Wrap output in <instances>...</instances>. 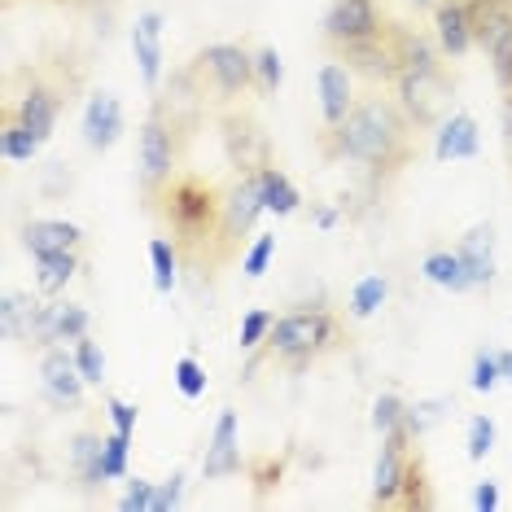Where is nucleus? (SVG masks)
<instances>
[{"label":"nucleus","instance_id":"ea45409f","mask_svg":"<svg viewBox=\"0 0 512 512\" xmlns=\"http://www.w3.org/2000/svg\"><path fill=\"white\" fill-rule=\"evenodd\" d=\"M499 381H504V368H499V355H486V351H477L473 355V372H469V386L477 394H491Z\"/></svg>","mask_w":512,"mask_h":512},{"label":"nucleus","instance_id":"72a5a7b5","mask_svg":"<svg viewBox=\"0 0 512 512\" xmlns=\"http://www.w3.org/2000/svg\"><path fill=\"white\" fill-rule=\"evenodd\" d=\"M71 351H75V364H79V372H84L88 386H106V351H101L97 337L84 333L79 342H71Z\"/></svg>","mask_w":512,"mask_h":512},{"label":"nucleus","instance_id":"37998d69","mask_svg":"<svg viewBox=\"0 0 512 512\" xmlns=\"http://www.w3.org/2000/svg\"><path fill=\"white\" fill-rule=\"evenodd\" d=\"M154 495H158V482L132 477V482H127V491L119 495V508L123 512H154Z\"/></svg>","mask_w":512,"mask_h":512},{"label":"nucleus","instance_id":"6e6552de","mask_svg":"<svg viewBox=\"0 0 512 512\" xmlns=\"http://www.w3.org/2000/svg\"><path fill=\"white\" fill-rule=\"evenodd\" d=\"M390 92H394V101L412 114V123L429 132V127L442 123V110H447V97H451V75H447V66H438V71L399 66Z\"/></svg>","mask_w":512,"mask_h":512},{"label":"nucleus","instance_id":"423d86ee","mask_svg":"<svg viewBox=\"0 0 512 512\" xmlns=\"http://www.w3.org/2000/svg\"><path fill=\"white\" fill-rule=\"evenodd\" d=\"M184 149H189V136L180 127H171L158 110H149L141 123V136H136V193H141V211L184 167Z\"/></svg>","mask_w":512,"mask_h":512},{"label":"nucleus","instance_id":"20e7f679","mask_svg":"<svg viewBox=\"0 0 512 512\" xmlns=\"http://www.w3.org/2000/svg\"><path fill=\"white\" fill-rule=\"evenodd\" d=\"M346 346H351V329H346V320L337 316L333 307H324V302H316V307H294V311H285V316H276L267 342L250 355V368L267 364L276 372H289V377H302V372H311L320 359L346 351Z\"/></svg>","mask_w":512,"mask_h":512},{"label":"nucleus","instance_id":"603ef678","mask_svg":"<svg viewBox=\"0 0 512 512\" xmlns=\"http://www.w3.org/2000/svg\"><path fill=\"white\" fill-rule=\"evenodd\" d=\"M416 5H421V9H434V5H438V0H416Z\"/></svg>","mask_w":512,"mask_h":512},{"label":"nucleus","instance_id":"09e8293b","mask_svg":"<svg viewBox=\"0 0 512 512\" xmlns=\"http://www.w3.org/2000/svg\"><path fill=\"white\" fill-rule=\"evenodd\" d=\"M311 219H316V224H320V228H333V219H337V215H333V211H324V206H320V211H316V215H311Z\"/></svg>","mask_w":512,"mask_h":512},{"label":"nucleus","instance_id":"864d4df0","mask_svg":"<svg viewBox=\"0 0 512 512\" xmlns=\"http://www.w3.org/2000/svg\"><path fill=\"white\" fill-rule=\"evenodd\" d=\"M57 5H66V0H57Z\"/></svg>","mask_w":512,"mask_h":512},{"label":"nucleus","instance_id":"aec40b11","mask_svg":"<svg viewBox=\"0 0 512 512\" xmlns=\"http://www.w3.org/2000/svg\"><path fill=\"white\" fill-rule=\"evenodd\" d=\"M101 447H106V434L92 425L71 434V473H75V482L84 495H92L97 486H110L106 473H101Z\"/></svg>","mask_w":512,"mask_h":512},{"label":"nucleus","instance_id":"ddd939ff","mask_svg":"<svg viewBox=\"0 0 512 512\" xmlns=\"http://www.w3.org/2000/svg\"><path fill=\"white\" fill-rule=\"evenodd\" d=\"M386 31V18H381L377 0H333L329 14H324V44L337 49V44H359Z\"/></svg>","mask_w":512,"mask_h":512},{"label":"nucleus","instance_id":"9d476101","mask_svg":"<svg viewBox=\"0 0 512 512\" xmlns=\"http://www.w3.org/2000/svg\"><path fill=\"white\" fill-rule=\"evenodd\" d=\"M40 390L53 407H75L79 412V407L88 403V394H84L88 381H84V372H79V364H75V351L66 342L40 351Z\"/></svg>","mask_w":512,"mask_h":512},{"label":"nucleus","instance_id":"a211bd4d","mask_svg":"<svg viewBox=\"0 0 512 512\" xmlns=\"http://www.w3.org/2000/svg\"><path fill=\"white\" fill-rule=\"evenodd\" d=\"M132 53H136V62H141L145 88L158 92L162 88V14L158 9H141V14H136Z\"/></svg>","mask_w":512,"mask_h":512},{"label":"nucleus","instance_id":"f257e3e1","mask_svg":"<svg viewBox=\"0 0 512 512\" xmlns=\"http://www.w3.org/2000/svg\"><path fill=\"white\" fill-rule=\"evenodd\" d=\"M421 132L425 127L412 123L390 88H368L359 92V101L351 106L337 127H320L316 149L324 162H355L364 171L368 189H390L407 167L421 154Z\"/></svg>","mask_w":512,"mask_h":512},{"label":"nucleus","instance_id":"1a4fd4ad","mask_svg":"<svg viewBox=\"0 0 512 512\" xmlns=\"http://www.w3.org/2000/svg\"><path fill=\"white\" fill-rule=\"evenodd\" d=\"M263 211L267 206H263V193H259V176L232 171V180L224 184V241H228L232 259H241V241L254 232Z\"/></svg>","mask_w":512,"mask_h":512},{"label":"nucleus","instance_id":"c9c22d12","mask_svg":"<svg viewBox=\"0 0 512 512\" xmlns=\"http://www.w3.org/2000/svg\"><path fill=\"white\" fill-rule=\"evenodd\" d=\"M272 324H276V311H267V307H254L241 316V333H237V346L246 355H254L259 346L267 342V333H272Z\"/></svg>","mask_w":512,"mask_h":512},{"label":"nucleus","instance_id":"3c124183","mask_svg":"<svg viewBox=\"0 0 512 512\" xmlns=\"http://www.w3.org/2000/svg\"><path fill=\"white\" fill-rule=\"evenodd\" d=\"M504 114H508V145H512V88L504 92Z\"/></svg>","mask_w":512,"mask_h":512},{"label":"nucleus","instance_id":"7c9ffc66","mask_svg":"<svg viewBox=\"0 0 512 512\" xmlns=\"http://www.w3.org/2000/svg\"><path fill=\"white\" fill-rule=\"evenodd\" d=\"M149 267H154V289H158V294H171L176 281H180L184 259H180L176 241H171L167 232H158V237L149 241Z\"/></svg>","mask_w":512,"mask_h":512},{"label":"nucleus","instance_id":"a18cd8bd","mask_svg":"<svg viewBox=\"0 0 512 512\" xmlns=\"http://www.w3.org/2000/svg\"><path fill=\"white\" fill-rule=\"evenodd\" d=\"M180 491H184V473H171L167 482H158V495H154V512H167L180 504Z\"/></svg>","mask_w":512,"mask_h":512},{"label":"nucleus","instance_id":"5701e85b","mask_svg":"<svg viewBox=\"0 0 512 512\" xmlns=\"http://www.w3.org/2000/svg\"><path fill=\"white\" fill-rule=\"evenodd\" d=\"M482 136H477V119L469 110L451 114V119L438 123V141H434V158L438 162H460V158H473Z\"/></svg>","mask_w":512,"mask_h":512},{"label":"nucleus","instance_id":"c03bdc74","mask_svg":"<svg viewBox=\"0 0 512 512\" xmlns=\"http://www.w3.org/2000/svg\"><path fill=\"white\" fill-rule=\"evenodd\" d=\"M106 416H110V429H119V434H136V407L123 403L119 394H106Z\"/></svg>","mask_w":512,"mask_h":512},{"label":"nucleus","instance_id":"4c0bfd02","mask_svg":"<svg viewBox=\"0 0 512 512\" xmlns=\"http://www.w3.org/2000/svg\"><path fill=\"white\" fill-rule=\"evenodd\" d=\"M403 425H407V403L394 390L377 394V403H372V429L386 438V434H394V429H403Z\"/></svg>","mask_w":512,"mask_h":512},{"label":"nucleus","instance_id":"2f4dec72","mask_svg":"<svg viewBox=\"0 0 512 512\" xmlns=\"http://www.w3.org/2000/svg\"><path fill=\"white\" fill-rule=\"evenodd\" d=\"M386 298H390V281L381 272H372V276H364V281L351 289V302H346V311H351L355 320H368V316H377V311L386 307Z\"/></svg>","mask_w":512,"mask_h":512},{"label":"nucleus","instance_id":"393cba45","mask_svg":"<svg viewBox=\"0 0 512 512\" xmlns=\"http://www.w3.org/2000/svg\"><path fill=\"white\" fill-rule=\"evenodd\" d=\"M84 272V250H66V254H44L36 259V289L44 298H62L66 285Z\"/></svg>","mask_w":512,"mask_h":512},{"label":"nucleus","instance_id":"a19ab883","mask_svg":"<svg viewBox=\"0 0 512 512\" xmlns=\"http://www.w3.org/2000/svg\"><path fill=\"white\" fill-rule=\"evenodd\" d=\"M176 386H180L184 399H202V394H206V368L197 364L193 355L176 359Z\"/></svg>","mask_w":512,"mask_h":512},{"label":"nucleus","instance_id":"9b49d317","mask_svg":"<svg viewBox=\"0 0 512 512\" xmlns=\"http://www.w3.org/2000/svg\"><path fill=\"white\" fill-rule=\"evenodd\" d=\"M337 62H346L355 75H364L368 88H390L394 84V71H399V53H394V36H390V22L381 36L372 40H359V44H337L329 49Z\"/></svg>","mask_w":512,"mask_h":512},{"label":"nucleus","instance_id":"6ab92c4d","mask_svg":"<svg viewBox=\"0 0 512 512\" xmlns=\"http://www.w3.org/2000/svg\"><path fill=\"white\" fill-rule=\"evenodd\" d=\"M44 294H27V289H9L5 302H0V329H5L9 342H22L31 346V337L40 329V316H44Z\"/></svg>","mask_w":512,"mask_h":512},{"label":"nucleus","instance_id":"e433bc0d","mask_svg":"<svg viewBox=\"0 0 512 512\" xmlns=\"http://www.w3.org/2000/svg\"><path fill=\"white\" fill-rule=\"evenodd\" d=\"M127 451H132V434L110 429L106 447H101V473H106V482H123L127 477Z\"/></svg>","mask_w":512,"mask_h":512},{"label":"nucleus","instance_id":"f03ea898","mask_svg":"<svg viewBox=\"0 0 512 512\" xmlns=\"http://www.w3.org/2000/svg\"><path fill=\"white\" fill-rule=\"evenodd\" d=\"M145 215H154L158 228L176 241L184 267H189L202 285L215 281L232 263L228 241H224V184L219 180L180 167L176 176L167 180V189L145 206Z\"/></svg>","mask_w":512,"mask_h":512},{"label":"nucleus","instance_id":"de8ad7c7","mask_svg":"<svg viewBox=\"0 0 512 512\" xmlns=\"http://www.w3.org/2000/svg\"><path fill=\"white\" fill-rule=\"evenodd\" d=\"M119 0H66V9H79V14H110Z\"/></svg>","mask_w":512,"mask_h":512},{"label":"nucleus","instance_id":"39448f33","mask_svg":"<svg viewBox=\"0 0 512 512\" xmlns=\"http://www.w3.org/2000/svg\"><path fill=\"white\" fill-rule=\"evenodd\" d=\"M184 75L193 79V88L202 92V101L211 106V114L241 106L246 97H259L254 92V49L237 40H219L197 49L189 62H184Z\"/></svg>","mask_w":512,"mask_h":512},{"label":"nucleus","instance_id":"473e14b6","mask_svg":"<svg viewBox=\"0 0 512 512\" xmlns=\"http://www.w3.org/2000/svg\"><path fill=\"white\" fill-rule=\"evenodd\" d=\"M285 84V62L281 53L272 49V44H263V49H254V92L259 97H276Z\"/></svg>","mask_w":512,"mask_h":512},{"label":"nucleus","instance_id":"0eeeda50","mask_svg":"<svg viewBox=\"0 0 512 512\" xmlns=\"http://www.w3.org/2000/svg\"><path fill=\"white\" fill-rule=\"evenodd\" d=\"M219 123V141H224V154H228V167L232 171H246V176H259L267 162H276L272 154V136L263 132V123L254 119L250 110L241 106H228L215 114Z\"/></svg>","mask_w":512,"mask_h":512},{"label":"nucleus","instance_id":"4468645a","mask_svg":"<svg viewBox=\"0 0 512 512\" xmlns=\"http://www.w3.org/2000/svg\"><path fill=\"white\" fill-rule=\"evenodd\" d=\"M18 241L31 259L66 254V250H88V232L79 224H71V219H27L18 232Z\"/></svg>","mask_w":512,"mask_h":512},{"label":"nucleus","instance_id":"a878e982","mask_svg":"<svg viewBox=\"0 0 512 512\" xmlns=\"http://www.w3.org/2000/svg\"><path fill=\"white\" fill-rule=\"evenodd\" d=\"M456 250L464 254V263H469L477 289L495 281V232H491V224H473V228L460 237Z\"/></svg>","mask_w":512,"mask_h":512},{"label":"nucleus","instance_id":"f704fd0d","mask_svg":"<svg viewBox=\"0 0 512 512\" xmlns=\"http://www.w3.org/2000/svg\"><path fill=\"white\" fill-rule=\"evenodd\" d=\"M246 469H250L254 499H259V504H263V499L276 491V486L285 482V456H254V460L246 464Z\"/></svg>","mask_w":512,"mask_h":512},{"label":"nucleus","instance_id":"58836bf2","mask_svg":"<svg viewBox=\"0 0 512 512\" xmlns=\"http://www.w3.org/2000/svg\"><path fill=\"white\" fill-rule=\"evenodd\" d=\"M272 254H276V237H272V232H259V237H254V246L241 254V272H246L250 281H259V276L267 272V263H272Z\"/></svg>","mask_w":512,"mask_h":512},{"label":"nucleus","instance_id":"79ce46f5","mask_svg":"<svg viewBox=\"0 0 512 512\" xmlns=\"http://www.w3.org/2000/svg\"><path fill=\"white\" fill-rule=\"evenodd\" d=\"M495 451V421L491 416H473L469 421V460L482 464Z\"/></svg>","mask_w":512,"mask_h":512},{"label":"nucleus","instance_id":"c85d7f7f","mask_svg":"<svg viewBox=\"0 0 512 512\" xmlns=\"http://www.w3.org/2000/svg\"><path fill=\"white\" fill-rule=\"evenodd\" d=\"M434 486H429V469H425V456L421 447H412V456H407V477H403V491L394 499V508H407V512H425L434 508Z\"/></svg>","mask_w":512,"mask_h":512},{"label":"nucleus","instance_id":"bb28decb","mask_svg":"<svg viewBox=\"0 0 512 512\" xmlns=\"http://www.w3.org/2000/svg\"><path fill=\"white\" fill-rule=\"evenodd\" d=\"M84 333H92L88 307H79V302H71V298H49V337H53V346L57 342L71 346Z\"/></svg>","mask_w":512,"mask_h":512},{"label":"nucleus","instance_id":"7ed1b4c3","mask_svg":"<svg viewBox=\"0 0 512 512\" xmlns=\"http://www.w3.org/2000/svg\"><path fill=\"white\" fill-rule=\"evenodd\" d=\"M92 79V57L79 49H57L40 62H22L5 71V101L0 106L14 110L22 123L31 127V136L44 145L53 136V127L62 114L75 110L79 92Z\"/></svg>","mask_w":512,"mask_h":512},{"label":"nucleus","instance_id":"f8f14e48","mask_svg":"<svg viewBox=\"0 0 512 512\" xmlns=\"http://www.w3.org/2000/svg\"><path fill=\"white\" fill-rule=\"evenodd\" d=\"M412 442H416V434L407 425L381 438L377 469H372V495H368L372 508H394V499H399V491H403V477H407V456H412Z\"/></svg>","mask_w":512,"mask_h":512},{"label":"nucleus","instance_id":"f3484780","mask_svg":"<svg viewBox=\"0 0 512 512\" xmlns=\"http://www.w3.org/2000/svg\"><path fill=\"white\" fill-rule=\"evenodd\" d=\"M359 101L355 71L346 62H324L320 66V127H337Z\"/></svg>","mask_w":512,"mask_h":512},{"label":"nucleus","instance_id":"4be33fe9","mask_svg":"<svg viewBox=\"0 0 512 512\" xmlns=\"http://www.w3.org/2000/svg\"><path fill=\"white\" fill-rule=\"evenodd\" d=\"M477 49L486 53V62H491V71L499 79V88H512V0L504 9H499V18L491 22V27L477 36Z\"/></svg>","mask_w":512,"mask_h":512},{"label":"nucleus","instance_id":"b1692460","mask_svg":"<svg viewBox=\"0 0 512 512\" xmlns=\"http://www.w3.org/2000/svg\"><path fill=\"white\" fill-rule=\"evenodd\" d=\"M421 272H425L429 285L451 289V294H469V289H477V281H473V272H469V263H464L460 250H429L421 259Z\"/></svg>","mask_w":512,"mask_h":512},{"label":"nucleus","instance_id":"49530a36","mask_svg":"<svg viewBox=\"0 0 512 512\" xmlns=\"http://www.w3.org/2000/svg\"><path fill=\"white\" fill-rule=\"evenodd\" d=\"M473 508H482V512L499 508V486H495V482H477V491H473Z\"/></svg>","mask_w":512,"mask_h":512},{"label":"nucleus","instance_id":"dca6fc26","mask_svg":"<svg viewBox=\"0 0 512 512\" xmlns=\"http://www.w3.org/2000/svg\"><path fill=\"white\" fill-rule=\"evenodd\" d=\"M246 469V460H241V438H237V412L224 407L215 421V434H211V447H206V460H202V477H237Z\"/></svg>","mask_w":512,"mask_h":512},{"label":"nucleus","instance_id":"c756f323","mask_svg":"<svg viewBox=\"0 0 512 512\" xmlns=\"http://www.w3.org/2000/svg\"><path fill=\"white\" fill-rule=\"evenodd\" d=\"M0 154H5L9 162H31L40 154V141L31 136V127L5 106H0Z\"/></svg>","mask_w":512,"mask_h":512},{"label":"nucleus","instance_id":"2eb2a0df","mask_svg":"<svg viewBox=\"0 0 512 512\" xmlns=\"http://www.w3.org/2000/svg\"><path fill=\"white\" fill-rule=\"evenodd\" d=\"M123 101L114 97V92L106 88H97L88 97V106H84V145L92 149V154H106V149L119 145V136H123Z\"/></svg>","mask_w":512,"mask_h":512},{"label":"nucleus","instance_id":"cd10ccee","mask_svg":"<svg viewBox=\"0 0 512 512\" xmlns=\"http://www.w3.org/2000/svg\"><path fill=\"white\" fill-rule=\"evenodd\" d=\"M259 193H263V206L272 215H298V206H302L298 184L289 180L276 162H267V167L259 171Z\"/></svg>","mask_w":512,"mask_h":512},{"label":"nucleus","instance_id":"412c9836","mask_svg":"<svg viewBox=\"0 0 512 512\" xmlns=\"http://www.w3.org/2000/svg\"><path fill=\"white\" fill-rule=\"evenodd\" d=\"M434 40L447 57H464L473 49V27L464 0H438L434 5Z\"/></svg>","mask_w":512,"mask_h":512},{"label":"nucleus","instance_id":"8fccbe9b","mask_svg":"<svg viewBox=\"0 0 512 512\" xmlns=\"http://www.w3.org/2000/svg\"><path fill=\"white\" fill-rule=\"evenodd\" d=\"M499 368H504V381H512V351H499Z\"/></svg>","mask_w":512,"mask_h":512}]
</instances>
